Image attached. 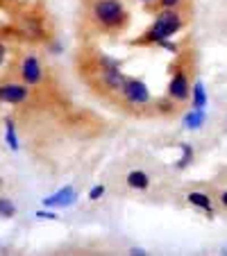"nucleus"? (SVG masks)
Instances as JSON below:
<instances>
[{"label": "nucleus", "mask_w": 227, "mask_h": 256, "mask_svg": "<svg viewBox=\"0 0 227 256\" xmlns=\"http://www.w3.org/2000/svg\"><path fill=\"white\" fill-rule=\"evenodd\" d=\"M80 75H84V80L91 84V88L96 93H100L102 98H111V100L118 96L121 86L127 80V75L121 70L118 62H114L100 50H93L91 57L84 59Z\"/></svg>", "instance_id": "1"}, {"label": "nucleus", "mask_w": 227, "mask_h": 256, "mask_svg": "<svg viewBox=\"0 0 227 256\" xmlns=\"http://www.w3.org/2000/svg\"><path fill=\"white\" fill-rule=\"evenodd\" d=\"M87 23L96 34L116 36L132 23V14L123 0H87Z\"/></svg>", "instance_id": "2"}, {"label": "nucleus", "mask_w": 227, "mask_h": 256, "mask_svg": "<svg viewBox=\"0 0 227 256\" xmlns=\"http://www.w3.org/2000/svg\"><path fill=\"white\" fill-rule=\"evenodd\" d=\"M152 14H155L152 23L143 30L141 36H136V39L132 41V46H139V48H157L161 41L173 39L175 34H179L188 23L186 7L157 10V12H152Z\"/></svg>", "instance_id": "3"}, {"label": "nucleus", "mask_w": 227, "mask_h": 256, "mask_svg": "<svg viewBox=\"0 0 227 256\" xmlns=\"http://www.w3.org/2000/svg\"><path fill=\"white\" fill-rule=\"evenodd\" d=\"M193 64L188 54H179L170 66V80L166 86V96L175 104H186L191 100V88H193Z\"/></svg>", "instance_id": "4"}, {"label": "nucleus", "mask_w": 227, "mask_h": 256, "mask_svg": "<svg viewBox=\"0 0 227 256\" xmlns=\"http://www.w3.org/2000/svg\"><path fill=\"white\" fill-rule=\"evenodd\" d=\"M114 102H118L121 106H127V109H134V112H143V109L155 104L148 84L139 78H127L121 91H118V96L114 98Z\"/></svg>", "instance_id": "5"}, {"label": "nucleus", "mask_w": 227, "mask_h": 256, "mask_svg": "<svg viewBox=\"0 0 227 256\" xmlns=\"http://www.w3.org/2000/svg\"><path fill=\"white\" fill-rule=\"evenodd\" d=\"M16 75L21 82H25L28 86H41L46 80V68L41 64V59L32 52H23L16 62Z\"/></svg>", "instance_id": "6"}, {"label": "nucleus", "mask_w": 227, "mask_h": 256, "mask_svg": "<svg viewBox=\"0 0 227 256\" xmlns=\"http://www.w3.org/2000/svg\"><path fill=\"white\" fill-rule=\"evenodd\" d=\"M30 98H32V88L25 82H21V80L19 82H14V80L0 82V102H3V104L19 106V104H25Z\"/></svg>", "instance_id": "7"}, {"label": "nucleus", "mask_w": 227, "mask_h": 256, "mask_svg": "<svg viewBox=\"0 0 227 256\" xmlns=\"http://www.w3.org/2000/svg\"><path fill=\"white\" fill-rule=\"evenodd\" d=\"M78 202V190L73 188V186H64V188L55 190L53 195H48V198H44V206L46 208H66L71 206V204Z\"/></svg>", "instance_id": "8"}, {"label": "nucleus", "mask_w": 227, "mask_h": 256, "mask_svg": "<svg viewBox=\"0 0 227 256\" xmlns=\"http://www.w3.org/2000/svg\"><path fill=\"white\" fill-rule=\"evenodd\" d=\"M186 202L191 204V206L200 208L202 213H207V216H213V200L209 198L207 193H200V190H191V193H186Z\"/></svg>", "instance_id": "9"}, {"label": "nucleus", "mask_w": 227, "mask_h": 256, "mask_svg": "<svg viewBox=\"0 0 227 256\" xmlns=\"http://www.w3.org/2000/svg\"><path fill=\"white\" fill-rule=\"evenodd\" d=\"M125 184L132 190H148L150 184H152V179H150V174L145 170H130L125 177Z\"/></svg>", "instance_id": "10"}, {"label": "nucleus", "mask_w": 227, "mask_h": 256, "mask_svg": "<svg viewBox=\"0 0 227 256\" xmlns=\"http://www.w3.org/2000/svg\"><path fill=\"white\" fill-rule=\"evenodd\" d=\"M191 109H204L207 106V91H204V84L200 80L193 82V88H191Z\"/></svg>", "instance_id": "11"}, {"label": "nucleus", "mask_w": 227, "mask_h": 256, "mask_svg": "<svg viewBox=\"0 0 227 256\" xmlns=\"http://www.w3.org/2000/svg\"><path fill=\"white\" fill-rule=\"evenodd\" d=\"M193 159H195L193 145H191V143H179V159H177V164H175V168H177V170H186L188 166L193 164Z\"/></svg>", "instance_id": "12"}, {"label": "nucleus", "mask_w": 227, "mask_h": 256, "mask_svg": "<svg viewBox=\"0 0 227 256\" xmlns=\"http://www.w3.org/2000/svg\"><path fill=\"white\" fill-rule=\"evenodd\" d=\"M204 120H207V114H204V109H191V112L184 116L182 125L186 127V130H200V127L204 125Z\"/></svg>", "instance_id": "13"}, {"label": "nucleus", "mask_w": 227, "mask_h": 256, "mask_svg": "<svg viewBox=\"0 0 227 256\" xmlns=\"http://www.w3.org/2000/svg\"><path fill=\"white\" fill-rule=\"evenodd\" d=\"M5 143L12 152H19L21 143H19V134H16V122L12 118H5Z\"/></svg>", "instance_id": "14"}, {"label": "nucleus", "mask_w": 227, "mask_h": 256, "mask_svg": "<svg viewBox=\"0 0 227 256\" xmlns=\"http://www.w3.org/2000/svg\"><path fill=\"white\" fill-rule=\"evenodd\" d=\"M188 0H155V5L150 7L148 12H157V10H175V7H186Z\"/></svg>", "instance_id": "15"}, {"label": "nucleus", "mask_w": 227, "mask_h": 256, "mask_svg": "<svg viewBox=\"0 0 227 256\" xmlns=\"http://www.w3.org/2000/svg\"><path fill=\"white\" fill-rule=\"evenodd\" d=\"M16 216V204L12 198H0V218H14Z\"/></svg>", "instance_id": "16"}, {"label": "nucleus", "mask_w": 227, "mask_h": 256, "mask_svg": "<svg viewBox=\"0 0 227 256\" xmlns=\"http://www.w3.org/2000/svg\"><path fill=\"white\" fill-rule=\"evenodd\" d=\"M105 193H107L105 186H102V184H96V186H91V190H89V200H91V202H98V200L105 198Z\"/></svg>", "instance_id": "17"}, {"label": "nucleus", "mask_w": 227, "mask_h": 256, "mask_svg": "<svg viewBox=\"0 0 227 256\" xmlns=\"http://www.w3.org/2000/svg\"><path fill=\"white\" fill-rule=\"evenodd\" d=\"M157 48H164V50H168V52H173V54H179V46L177 44H173L170 39H166V41H161Z\"/></svg>", "instance_id": "18"}, {"label": "nucleus", "mask_w": 227, "mask_h": 256, "mask_svg": "<svg viewBox=\"0 0 227 256\" xmlns=\"http://www.w3.org/2000/svg\"><path fill=\"white\" fill-rule=\"evenodd\" d=\"M34 216L39 218V220H57V213H53V211H46V206L41 208V211H37Z\"/></svg>", "instance_id": "19"}, {"label": "nucleus", "mask_w": 227, "mask_h": 256, "mask_svg": "<svg viewBox=\"0 0 227 256\" xmlns=\"http://www.w3.org/2000/svg\"><path fill=\"white\" fill-rule=\"evenodd\" d=\"M7 52H10V50H7V46L3 44V41H0V66L5 64V59H7Z\"/></svg>", "instance_id": "20"}, {"label": "nucleus", "mask_w": 227, "mask_h": 256, "mask_svg": "<svg viewBox=\"0 0 227 256\" xmlns=\"http://www.w3.org/2000/svg\"><path fill=\"white\" fill-rule=\"evenodd\" d=\"M218 202H220V206H222V208H227V188L218 193Z\"/></svg>", "instance_id": "21"}, {"label": "nucleus", "mask_w": 227, "mask_h": 256, "mask_svg": "<svg viewBox=\"0 0 227 256\" xmlns=\"http://www.w3.org/2000/svg\"><path fill=\"white\" fill-rule=\"evenodd\" d=\"M136 2H141V5H143L145 10H150V7L155 5V0H136Z\"/></svg>", "instance_id": "22"}, {"label": "nucleus", "mask_w": 227, "mask_h": 256, "mask_svg": "<svg viewBox=\"0 0 227 256\" xmlns=\"http://www.w3.org/2000/svg\"><path fill=\"white\" fill-rule=\"evenodd\" d=\"M130 254H139V256H145L148 252H143V250H130Z\"/></svg>", "instance_id": "23"}]
</instances>
